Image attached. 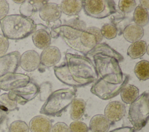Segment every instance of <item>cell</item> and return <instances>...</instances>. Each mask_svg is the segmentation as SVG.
Here are the masks:
<instances>
[{"label":"cell","instance_id":"cell-1","mask_svg":"<svg viewBox=\"0 0 149 132\" xmlns=\"http://www.w3.org/2000/svg\"><path fill=\"white\" fill-rule=\"evenodd\" d=\"M90 59L97 74L91 88V93L104 100L118 95L129 80V76L121 70L120 61L113 56L101 55H94Z\"/></svg>","mask_w":149,"mask_h":132},{"label":"cell","instance_id":"cell-2","mask_svg":"<svg viewBox=\"0 0 149 132\" xmlns=\"http://www.w3.org/2000/svg\"><path fill=\"white\" fill-rule=\"evenodd\" d=\"M56 78L62 83L72 87L86 86L97 78L92 60L86 56L67 52L65 60L54 67Z\"/></svg>","mask_w":149,"mask_h":132},{"label":"cell","instance_id":"cell-3","mask_svg":"<svg viewBox=\"0 0 149 132\" xmlns=\"http://www.w3.org/2000/svg\"><path fill=\"white\" fill-rule=\"evenodd\" d=\"M0 27L2 35L7 39L20 40L33 34L37 24L30 17L20 14H13L1 19Z\"/></svg>","mask_w":149,"mask_h":132},{"label":"cell","instance_id":"cell-4","mask_svg":"<svg viewBox=\"0 0 149 132\" xmlns=\"http://www.w3.org/2000/svg\"><path fill=\"white\" fill-rule=\"evenodd\" d=\"M76 95V89L74 87L56 90L45 101L40 112L47 116H60L70 105Z\"/></svg>","mask_w":149,"mask_h":132},{"label":"cell","instance_id":"cell-5","mask_svg":"<svg viewBox=\"0 0 149 132\" xmlns=\"http://www.w3.org/2000/svg\"><path fill=\"white\" fill-rule=\"evenodd\" d=\"M149 93L143 92L129 108L128 118L134 130L142 129L147 124L149 115Z\"/></svg>","mask_w":149,"mask_h":132},{"label":"cell","instance_id":"cell-6","mask_svg":"<svg viewBox=\"0 0 149 132\" xmlns=\"http://www.w3.org/2000/svg\"><path fill=\"white\" fill-rule=\"evenodd\" d=\"M86 27V24L83 20L73 18L62 24L53 27L50 31V34L54 38L61 37L63 41H74L79 40L81 33Z\"/></svg>","mask_w":149,"mask_h":132},{"label":"cell","instance_id":"cell-7","mask_svg":"<svg viewBox=\"0 0 149 132\" xmlns=\"http://www.w3.org/2000/svg\"><path fill=\"white\" fill-rule=\"evenodd\" d=\"M83 8L86 15L96 19L105 18L116 12L115 3L111 0H84Z\"/></svg>","mask_w":149,"mask_h":132},{"label":"cell","instance_id":"cell-8","mask_svg":"<svg viewBox=\"0 0 149 132\" xmlns=\"http://www.w3.org/2000/svg\"><path fill=\"white\" fill-rule=\"evenodd\" d=\"M39 92V86L30 80L8 92L9 97L15 101L17 104L24 105L33 99Z\"/></svg>","mask_w":149,"mask_h":132},{"label":"cell","instance_id":"cell-9","mask_svg":"<svg viewBox=\"0 0 149 132\" xmlns=\"http://www.w3.org/2000/svg\"><path fill=\"white\" fill-rule=\"evenodd\" d=\"M20 53L15 51L0 56V77L15 73L19 66Z\"/></svg>","mask_w":149,"mask_h":132},{"label":"cell","instance_id":"cell-10","mask_svg":"<svg viewBox=\"0 0 149 132\" xmlns=\"http://www.w3.org/2000/svg\"><path fill=\"white\" fill-rule=\"evenodd\" d=\"M31 80L30 77L24 74L13 73L0 77V90L11 91Z\"/></svg>","mask_w":149,"mask_h":132},{"label":"cell","instance_id":"cell-11","mask_svg":"<svg viewBox=\"0 0 149 132\" xmlns=\"http://www.w3.org/2000/svg\"><path fill=\"white\" fill-rule=\"evenodd\" d=\"M102 38L100 29L94 26H91L86 27L81 33L79 40L83 47L90 50L101 43Z\"/></svg>","mask_w":149,"mask_h":132},{"label":"cell","instance_id":"cell-12","mask_svg":"<svg viewBox=\"0 0 149 132\" xmlns=\"http://www.w3.org/2000/svg\"><path fill=\"white\" fill-rule=\"evenodd\" d=\"M126 113L125 105L121 102L114 101L109 102L104 110V116L111 123L121 120Z\"/></svg>","mask_w":149,"mask_h":132},{"label":"cell","instance_id":"cell-13","mask_svg":"<svg viewBox=\"0 0 149 132\" xmlns=\"http://www.w3.org/2000/svg\"><path fill=\"white\" fill-rule=\"evenodd\" d=\"M62 13L60 5L54 2H47L39 10L41 19L48 23L58 21L61 18Z\"/></svg>","mask_w":149,"mask_h":132},{"label":"cell","instance_id":"cell-14","mask_svg":"<svg viewBox=\"0 0 149 132\" xmlns=\"http://www.w3.org/2000/svg\"><path fill=\"white\" fill-rule=\"evenodd\" d=\"M40 65V56L34 50H28L20 55L19 66L26 72L36 70Z\"/></svg>","mask_w":149,"mask_h":132},{"label":"cell","instance_id":"cell-15","mask_svg":"<svg viewBox=\"0 0 149 132\" xmlns=\"http://www.w3.org/2000/svg\"><path fill=\"white\" fill-rule=\"evenodd\" d=\"M40 56V64L47 67L55 66L61 60V52L55 46H49L42 51Z\"/></svg>","mask_w":149,"mask_h":132},{"label":"cell","instance_id":"cell-16","mask_svg":"<svg viewBox=\"0 0 149 132\" xmlns=\"http://www.w3.org/2000/svg\"><path fill=\"white\" fill-rule=\"evenodd\" d=\"M39 28L36 27V30L32 34V40L34 45L41 49L50 46L51 42V37L48 29L41 24Z\"/></svg>","mask_w":149,"mask_h":132},{"label":"cell","instance_id":"cell-17","mask_svg":"<svg viewBox=\"0 0 149 132\" xmlns=\"http://www.w3.org/2000/svg\"><path fill=\"white\" fill-rule=\"evenodd\" d=\"M52 127L51 120L42 115L33 117L29 125V130L31 132H51Z\"/></svg>","mask_w":149,"mask_h":132},{"label":"cell","instance_id":"cell-18","mask_svg":"<svg viewBox=\"0 0 149 132\" xmlns=\"http://www.w3.org/2000/svg\"><path fill=\"white\" fill-rule=\"evenodd\" d=\"M86 56L90 58L92 56L94 55H108L114 56L117 58L122 62L123 60V56L118 52L116 51L112 48L106 43H100L90 49L88 52H87Z\"/></svg>","mask_w":149,"mask_h":132},{"label":"cell","instance_id":"cell-19","mask_svg":"<svg viewBox=\"0 0 149 132\" xmlns=\"http://www.w3.org/2000/svg\"><path fill=\"white\" fill-rule=\"evenodd\" d=\"M122 34L127 41L133 43L142 38L144 35V29L135 23H131L124 28Z\"/></svg>","mask_w":149,"mask_h":132},{"label":"cell","instance_id":"cell-20","mask_svg":"<svg viewBox=\"0 0 149 132\" xmlns=\"http://www.w3.org/2000/svg\"><path fill=\"white\" fill-rule=\"evenodd\" d=\"M111 124L104 115H95L90 120L89 130L91 132H108Z\"/></svg>","mask_w":149,"mask_h":132},{"label":"cell","instance_id":"cell-21","mask_svg":"<svg viewBox=\"0 0 149 132\" xmlns=\"http://www.w3.org/2000/svg\"><path fill=\"white\" fill-rule=\"evenodd\" d=\"M48 2L47 1H24L20 6V15L29 17Z\"/></svg>","mask_w":149,"mask_h":132},{"label":"cell","instance_id":"cell-22","mask_svg":"<svg viewBox=\"0 0 149 132\" xmlns=\"http://www.w3.org/2000/svg\"><path fill=\"white\" fill-rule=\"evenodd\" d=\"M59 5L62 13L68 16H75L78 15L83 9V1L64 0Z\"/></svg>","mask_w":149,"mask_h":132},{"label":"cell","instance_id":"cell-23","mask_svg":"<svg viewBox=\"0 0 149 132\" xmlns=\"http://www.w3.org/2000/svg\"><path fill=\"white\" fill-rule=\"evenodd\" d=\"M86 104L81 98H74L70 104V117L74 121L80 119L84 114Z\"/></svg>","mask_w":149,"mask_h":132},{"label":"cell","instance_id":"cell-24","mask_svg":"<svg viewBox=\"0 0 149 132\" xmlns=\"http://www.w3.org/2000/svg\"><path fill=\"white\" fill-rule=\"evenodd\" d=\"M147 47L145 41L139 40L130 44L127 49V54L133 59L141 58L146 53Z\"/></svg>","mask_w":149,"mask_h":132},{"label":"cell","instance_id":"cell-25","mask_svg":"<svg viewBox=\"0 0 149 132\" xmlns=\"http://www.w3.org/2000/svg\"><path fill=\"white\" fill-rule=\"evenodd\" d=\"M120 93L122 101L126 104H131L139 96V90L135 85L126 84Z\"/></svg>","mask_w":149,"mask_h":132},{"label":"cell","instance_id":"cell-26","mask_svg":"<svg viewBox=\"0 0 149 132\" xmlns=\"http://www.w3.org/2000/svg\"><path fill=\"white\" fill-rule=\"evenodd\" d=\"M133 20L134 23L141 26H146L148 23V10L143 8L140 5L136 7L134 10Z\"/></svg>","mask_w":149,"mask_h":132},{"label":"cell","instance_id":"cell-27","mask_svg":"<svg viewBox=\"0 0 149 132\" xmlns=\"http://www.w3.org/2000/svg\"><path fill=\"white\" fill-rule=\"evenodd\" d=\"M136 77L141 81H146L149 79V62L142 60L138 62L134 69Z\"/></svg>","mask_w":149,"mask_h":132},{"label":"cell","instance_id":"cell-28","mask_svg":"<svg viewBox=\"0 0 149 132\" xmlns=\"http://www.w3.org/2000/svg\"><path fill=\"white\" fill-rule=\"evenodd\" d=\"M17 103L11 99L8 93H3L0 95V107L3 111H12L17 108Z\"/></svg>","mask_w":149,"mask_h":132},{"label":"cell","instance_id":"cell-29","mask_svg":"<svg viewBox=\"0 0 149 132\" xmlns=\"http://www.w3.org/2000/svg\"><path fill=\"white\" fill-rule=\"evenodd\" d=\"M100 31L102 37L108 40L115 38L118 34V28L116 26L112 23L104 24L101 28Z\"/></svg>","mask_w":149,"mask_h":132},{"label":"cell","instance_id":"cell-30","mask_svg":"<svg viewBox=\"0 0 149 132\" xmlns=\"http://www.w3.org/2000/svg\"><path fill=\"white\" fill-rule=\"evenodd\" d=\"M27 124L22 120H15L12 122L9 127V132H29Z\"/></svg>","mask_w":149,"mask_h":132},{"label":"cell","instance_id":"cell-31","mask_svg":"<svg viewBox=\"0 0 149 132\" xmlns=\"http://www.w3.org/2000/svg\"><path fill=\"white\" fill-rule=\"evenodd\" d=\"M52 93V85L49 82H44L39 86V98L41 101H45Z\"/></svg>","mask_w":149,"mask_h":132},{"label":"cell","instance_id":"cell-32","mask_svg":"<svg viewBox=\"0 0 149 132\" xmlns=\"http://www.w3.org/2000/svg\"><path fill=\"white\" fill-rule=\"evenodd\" d=\"M136 7V2L134 0H120L118 8L125 13H129L133 11Z\"/></svg>","mask_w":149,"mask_h":132},{"label":"cell","instance_id":"cell-33","mask_svg":"<svg viewBox=\"0 0 149 132\" xmlns=\"http://www.w3.org/2000/svg\"><path fill=\"white\" fill-rule=\"evenodd\" d=\"M71 132H88L89 128L87 124L81 121L75 120L69 126Z\"/></svg>","mask_w":149,"mask_h":132},{"label":"cell","instance_id":"cell-34","mask_svg":"<svg viewBox=\"0 0 149 132\" xmlns=\"http://www.w3.org/2000/svg\"><path fill=\"white\" fill-rule=\"evenodd\" d=\"M51 132H71L69 127L63 122H57L52 126Z\"/></svg>","mask_w":149,"mask_h":132},{"label":"cell","instance_id":"cell-35","mask_svg":"<svg viewBox=\"0 0 149 132\" xmlns=\"http://www.w3.org/2000/svg\"><path fill=\"white\" fill-rule=\"evenodd\" d=\"M9 42L8 39L0 34V56L5 55L8 50Z\"/></svg>","mask_w":149,"mask_h":132},{"label":"cell","instance_id":"cell-36","mask_svg":"<svg viewBox=\"0 0 149 132\" xmlns=\"http://www.w3.org/2000/svg\"><path fill=\"white\" fill-rule=\"evenodd\" d=\"M9 10V6L8 1L0 0V20L8 15Z\"/></svg>","mask_w":149,"mask_h":132},{"label":"cell","instance_id":"cell-37","mask_svg":"<svg viewBox=\"0 0 149 132\" xmlns=\"http://www.w3.org/2000/svg\"><path fill=\"white\" fill-rule=\"evenodd\" d=\"M109 132H135V130L132 127L124 126L115 129Z\"/></svg>","mask_w":149,"mask_h":132},{"label":"cell","instance_id":"cell-38","mask_svg":"<svg viewBox=\"0 0 149 132\" xmlns=\"http://www.w3.org/2000/svg\"><path fill=\"white\" fill-rule=\"evenodd\" d=\"M140 6L141 7H143V8L148 10L149 9V1L147 0V1H141L140 0Z\"/></svg>","mask_w":149,"mask_h":132},{"label":"cell","instance_id":"cell-39","mask_svg":"<svg viewBox=\"0 0 149 132\" xmlns=\"http://www.w3.org/2000/svg\"><path fill=\"white\" fill-rule=\"evenodd\" d=\"M5 117H6L5 112L0 109V124L3 122Z\"/></svg>","mask_w":149,"mask_h":132},{"label":"cell","instance_id":"cell-40","mask_svg":"<svg viewBox=\"0 0 149 132\" xmlns=\"http://www.w3.org/2000/svg\"><path fill=\"white\" fill-rule=\"evenodd\" d=\"M24 1H13V2L17 3H23Z\"/></svg>","mask_w":149,"mask_h":132}]
</instances>
